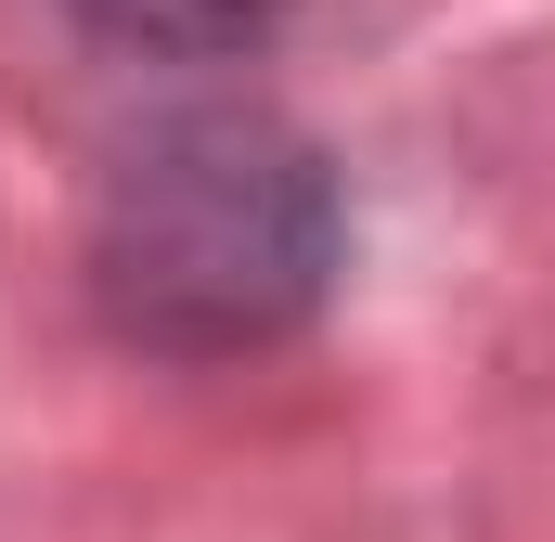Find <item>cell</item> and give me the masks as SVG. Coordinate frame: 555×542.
<instances>
[{"mask_svg":"<svg viewBox=\"0 0 555 542\" xmlns=\"http://www.w3.org/2000/svg\"><path fill=\"white\" fill-rule=\"evenodd\" d=\"M336 168L272 104H181L104 168L91 297L104 323L181 362L272 349L336 284Z\"/></svg>","mask_w":555,"mask_h":542,"instance_id":"obj_1","label":"cell"},{"mask_svg":"<svg viewBox=\"0 0 555 542\" xmlns=\"http://www.w3.org/2000/svg\"><path fill=\"white\" fill-rule=\"evenodd\" d=\"M65 13L142 65H233L284 26V0H65Z\"/></svg>","mask_w":555,"mask_h":542,"instance_id":"obj_2","label":"cell"}]
</instances>
